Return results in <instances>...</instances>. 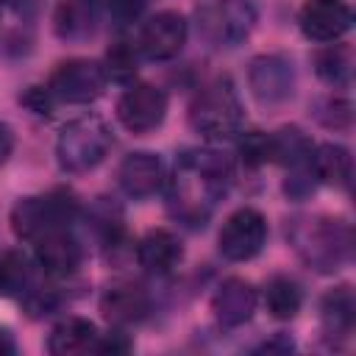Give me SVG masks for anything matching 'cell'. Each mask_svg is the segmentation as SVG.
<instances>
[{
	"label": "cell",
	"instance_id": "26",
	"mask_svg": "<svg viewBox=\"0 0 356 356\" xmlns=\"http://www.w3.org/2000/svg\"><path fill=\"white\" fill-rule=\"evenodd\" d=\"M264 303H267V312L275 320H292L303 306V292H300L295 278L273 275L264 286Z\"/></svg>",
	"mask_w": 356,
	"mask_h": 356
},
{
	"label": "cell",
	"instance_id": "16",
	"mask_svg": "<svg viewBox=\"0 0 356 356\" xmlns=\"http://www.w3.org/2000/svg\"><path fill=\"white\" fill-rule=\"evenodd\" d=\"M256 306H259V292L245 278H225L211 295V312L217 323L225 328L245 325L253 317Z\"/></svg>",
	"mask_w": 356,
	"mask_h": 356
},
{
	"label": "cell",
	"instance_id": "32",
	"mask_svg": "<svg viewBox=\"0 0 356 356\" xmlns=\"http://www.w3.org/2000/svg\"><path fill=\"white\" fill-rule=\"evenodd\" d=\"M95 11H106V14H111L120 25H125V22H134L136 17H139V11H142V6H145V0H86Z\"/></svg>",
	"mask_w": 356,
	"mask_h": 356
},
{
	"label": "cell",
	"instance_id": "2",
	"mask_svg": "<svg viewBox=\"0 0 356 356\" xmlns=\"http://www.w3.org/2000/svg\"><path fill=\"white\" fill-rule=\"evenodd\" d=\"M286 239L300 256V261L317 273H337L350 261L353 234L345 220L323 214L295 217L286 225Z\"/></svg>",
	"mask_w": 356,
	"mask_h": 356
},
{
	"label": "cell",
	"instance_id": "33",
	"mask_svg": "<svg viewBox=\"0 0 356 356\" xmlns=\"http://www.w3.org/2000/svg\"><path fill=\"white\" fill-rule=\"evenodd\" d=\"M19 103H22L28 111H33L36 117H50L53 108H56V97L50 95L47 86H28V89L19 95Z\"/></svg>",
	"mask_w": 356,
	"mask_h": 356
},
{
	"label": "cell",
	"instance_id": "30",
	"mask_svg": "<svg viewBox=\"0 0 356 356\" xmlns=\"http://www.w3.org/2000/svg\"><path fill=\"white\" fill-rule=\"evenodd\" d=\"M239 159L245 167H261L270 161V134L264 131H239Z\"/></svg>",
	"mask_w": 356,
	"mask_h": 356
},
{
	"label": "cell",
	"instance_id": "5",
	"mask_svg": "<svg viewBox=\"0 0 356 356\" xmlns=\"http://www.w3.org/2000/svg\"><path fill=\"white\" fill-rule=\"evenodd\" d=\"M111 142H114L111 128L100 117L95 114L78 117L67 122L58 134V142H56L58 167L64 172H89L106 159Z\"/></svg>",
	"mask_w": 356,
	"mask_h": 356
},
{
	"label": "cell",
	"instance_id": "29",
	"mask_svg": "<svg viewBox=\"0 0 356 356\" xmlns=\"http://www.w3.org/2000/svg\"><path fill=\"white\" fill-rule=\"evenodd\" d=\"M312 114L320 125H325L331 131H348L353 122V106H350V100H345L339 95H328V97L314 100Z\"/></svg>",
	"mask_w": 356,
	"mask_h": 356
},
{
	"label": "cell",
	"instance_id": "23",
	"mask_svg": "<svg viewBox=\"0 0 356 356\" xmlns=\"http://www.w3.org/2000/svg\"><path fill=\"white\" fill-rule=\"evenodd\" d=\"M312 139L298 128V125H284L275 134H270V161L295 170V167H306L312 159Z\"/></svg>",
	"mask_w": 356,
	"mask_h": 356
},
{
	"label": "cell",
	"instance_id": "14",
	"mask_svg": "<svg viewBox=\"0 0 356 356\" xmlns=\"http://www.w3.org/2000/svg\"><path fill=\"white\" fill-rule=\"evenodd\" d=\"M42 0H0V50L22 56L31 50Z\"/></svg>",
	"mask_w": 356,
	"mask_h": 356
},
{
	"label": "cell",
	"instance_id": "15",
	"mask_svg": "<svg viewBox=\"0 0 356 356\" xmlns=\"http://www.w3.org/2000/svg\"><path fill=\"white\" fill-rule=\"evenodd\" d=\"M164 181H167V175H164L161 159L147 150L128 153L117 167V184L134 200H145V197L156 195L164 186Z\"/></svg>",
	"mask_w": 356,
	"mask_h": 356
},
{
	"label": "cell",
	"instance_id": "11",
	"mask_svg": "<svg viewBox=\"0 0 356 356\" xmlns=\"http://www.w3.org/2000/svg\"><path fill=\"white\" fill-rule=\"evenodd\" d=\"M186 36H189V22L184 19V14L159 11L142 22L136 47H139V56L150 61H170L184 50Z\"/></svg>",
	"mask_w": 356,
	"mask_h": 356
},
{
	"label": "cell",
	"instance_id": "19",
	"mask_svg": "<svg viewBox=\"0 0 356 356\" xmlns=\"http://www.w3.org/2000/svg\"><path fill=\"white\" fill-rule=\"evenodd\" d=\"M97 325L86 317H67L61 320L47 339V350L53 356H75V353H89L97 345Z\"/></svg>",
	"mask_w": 356,
	"mask_h": 356
},
{
	"label": "cell",
	"instance_id": "27",
	"mask_svg": "<svg viewBox=\"0 0 356 356\" xmlns=\"http://www.w3.org/2000/svg\"><path fill=\"white\" fill-rule=\"evenodd\" d=\"M89 228L95 231V236L106 245V248H117L122 239V209L117 203H111L108 197H97V203H92L89 214Z\"/></svg>",
	"mask_w": 356,
	"mask_h": 356
},
{
	"label": "cell",
	"instance_id": "4",
	"mask_svg": "<svg viewBox=\"0 0 356 356\" xmlns=\"http://www.w3.org/2000/svg\"><path fill=\"white\" fill-rule=\"evenodd\" d=\"M81 214V206L70 189H53L47 195L19 197L11 209V231L33 242L36 236L53 231V228H70Z\"/></svg>",
	"mask_w": 356,
	"mask_h": 356
},
{
	"label": "cell",
	"instance_id": "22",
	"mask_svg": "<svg viewBox=\"0 0 356 356\" xmlns=\"http://www.w3.org/2000/svg\"><path fill=\"white\" fill-rule=\"evenodd\" d=\"M97 11L86 0H61L53 14L56 36L64 42H83L95 33Z\"/></svg>",
	"mask_w": 356,
	"mask_h": 356
},
{
	"label": "cell",
	"instance_id": "36",
	"mask_svg": "<svg viewBox=\"0 0 356 356\" xmlns=\"http://www.w3.org/2000/svg\"><path fill=\"white\" fill-rule=\"evenodd\" d=\"M292 348H295V342H292L286 334H281V331H278L270 342L261 345V350H267V353H270V350H292Z\"/></svg>",
	"mask_w": 356,
	"mask_h": 356
},
{
	"label": "cell",
	"instance_id": "25",
	"mask_svg": "<svg viewBox=\"0 0 356 356\" xmlns=\"http://www.w3.org/2000/svg\"><path fill=\"white\" fill-rule=\"evenodd\" d=\"M314 72L328 86H348L353 75V50L350 44H328L314 53Z\"/></svg>",
	"mask_w": 356,
	"mask_h": 356
},
{
	"label": "cell",
	"instance_id": "37",
	"mask_svg": "<svg viewBox=\"0 0 356 356\" xmlns=\"http://www.w3.org/2000/svg\"><path fill=\"white\" fill-rule=\"evenodd\" d=\"M17 353V342H14V334L8 328L0 325V356H11Z\"/></svg>",
	"mask_w": 356,
	"mask_h": 356
},
{
	"label": "cell",
	"instance_id": "21",
	"mask_svg": "<svg viewBox=\"0 0 356 356\" xmlns=\"http://www.w3.org/2000/svg\"><path fill=\"white\" fill-rule=\"evenodd\" d=\"M353 312H356V300L348 284L328 289L320 300V320H323V331L328 339H342L350 334L353 328Z\"/></svg>",
	"mask_w": 356,
	"mask_h": 356
},
{
	"label": "cell",
	"instance_id": "10",
	"mask_svg": "<svg viewBox=\"0 0 356 356\" xmlns=\"http://www.w3.org/2000/svg\"><path fill=\"white\" fill-rule=\"evenodd\" d=\"M167 117V95L153 83H131L117 100V120L125 131L142 136L156 131Z\"/></svg>",
	"mask_w": 356,
	"mask_h": 356
},
{
	"label": "cell",
	"instance_id": "34",
	"mask_svg": "<svg viewBox=\"0 0 356 356\" xmlns=\"http://www.w3.org/2000/svg\"><path fill=\"white\" fill-rule=\"evenodd\" d=\"M134 348V342H131V337L122 331V328H111V331H106V334H100L97 337V345H95V353H128Z\"/></svg>",
	"mask_w": 356,
	"mask_h": 356
},
{
	"label": "cell",
	"instance_id": "12",
	"mask_svg": "<svg viewBox=\"0 0 356 356\" xmlns=\"http://www.w3.org/2000/svg\"><path fill=\"white\" fill-rule=\"evenodd\" d=\"M300 33L312 42H337L353 25V11L345 0H306L298 14Z\"/></svg>",
	"mask_w": 356,
	"mask_h": 356
},
{
	"label": "cell",
	"instance_id": "13",
	"mask_svg": "<svg viewBox=\"0 0 356 356\" xmlns=\"http://www.w3.org/2000/svg\"><path fill=\"white\" fill-rule=\"evenodd\" d=\"M33 261L50 278H67L81 267L83 248L70 228H53L33 239Z\"/></svg>",
	"mask_w": 356,
	"mask_h": 356
},
{
	"label": "cell",
	"instance_id": "24",
	"mask_svg": "<svg viewBox=\"0 0 356 356\" xmlns=\"http://www.w3.org/2000/svg\"><path fill=\"white\" fill-rule=\"evenodd\" d=\"M36 284L33 278V261L22 250H3L0 253V295L3 298H22L31 286Z\"/></svg>",
	"mask_w": 356,
	"mask_h": 356
},
{
	"label": "cell",
	"instance_id": "35",
	"mask_svg": "<svg viewBox=\"0 0 356 356\" xmlns=\"http://www.w3.org/2000/svg\"><path fill=\"white\" fill-rule=\"evenodd\" d=\"M11 150H14V134H11V128L6 122H0V164L8 161Z\"/></svg>",
	"mask_w": 356,
	"mask_h": 356
},
{
	"label": "cell",
	"instance_id": "7",
	"mask_svg": "<svg viewBox=\"0 0 356 356\" xmlns=\"http://www.w3.org/2000/svg\"><path fill=\"white\" fill-rule=\"evenodd\" d=\"M106 83H108V78H106V70L100 61L70 58L53 70L47 89L56 97V103L86 106V103H95L106 92Z\"/></svg>",
	"mask_w": 356,
	"mask_h": 356
},
{
	"label": "cell",
	"instance_id": "20",
	"mask_svg": "<svg viewBox=\"0 0 356 356\" xmlns=\"http://www.w3.org/2000/svg\"><path fill=\"white\" fill-rule=\"evenodd\" d=\"M309 164H312V172H314L317 181H323L328 186H339V189L350 186L353 159H350V153L342 145H334V142L314 145Z\"/></svg>",
	"mask_w": 356,
	"mask_h": 356
},
{
	"label": "cell",
	"instance_id": "6",
	"mask_svg": "<svg viewBox=\"0 0 356 356\" xmlns=\"http://www.w3.org/2000/svg\"><path fill=\"white\" fill-rule=\"evenodd\" d=\"M197 36L209 44V47H236L242 44L250 31L256 28L259 11L253 6V0H211L206 6L197 8Z\"/></svg>",
	"mask_w": 356,
	"mask_h": 356
},
{
	"label": "cell",
	"instance_id": "17",
	"mask_svg": "<svg viewBox=\"0 0 356 356\" xmlns=\"http://www.w3.org/2000/svg\"><path fill=\"white\" fill-rule=\"evenodd\" d=\"M150 295L136 284H111L100 295V314L117 328L142 323L150 314Z\"/></svg>",
	"mask_w": 356,
	"mask_h": 356
},
{
	"label": "cell",
	"instance_id": "18",
	"mask_svg": "<svg viewBox=\"0 0 356 356\" xmlns=\"http://www.w3.org/2000/svg\"><path fill=\"white\" fill-rule=\"evenodd\" d=\"M184 259L181 239L167 228H150L136 242V261L150 275H167L172 273Z\"/></svg>",
	"mask_w": 356,
	"mask_h": 356
},
{
	"label": "cell",
	"instance_id": "9",
	"mask_svg": "<svg viewBox=\"0 0 356 356\" xmlns=\"http://www.w3.org/2000/svg\"><path fill=\"white\" fill-rule=\"evenodd\" d=\"M248 83L264 108H278L295 95V64L281 53H264L250 61Z\"/></svg>",
	"mask_w": 356,
	"mask_h": 356
},
{
	"label": "cell",
	"instance_id": "3",
	"mask_svg": "<svg viewBox=\"0 0 356 356\" xmlns=\"http://www.w3.org/2000/svg\"><path fill=\"white\" fill-rule=\"evenodd\" d=\"M242 120L245 111L228 75L206 83L189 106V125L206 139H234L242 131Z\"/></svg>",
	"mask_w": 356,
	"mask_h": 356
},
{
	"label": "cell",
	"instance_id": "1",
	"mask_svg": "<svg viewBox=\"0 0 356 356\" xmlns=\"http://www.w3.org/2000/svg\"><path fill=\"white\" fill-rule=\"evenodd\" d=\"M167 184V211L186 228H203L234 184V159L214 147L184 150Z\"/></svg>",
	"mask_w": 356,
	"mask_h": 356
},
{
	"label": "cell",
	"instance_id": "31",
	"mask_svg": "<svg viewBox=\"0 0 356 356\" xmlns=\"http://www.w3.org/2000/svg\"><path fill=\"white\" fill-rule=\"evenodd\" d=\"M19 303H22V309L28 312V317H44V314H50L56 306H58V295H56V289H47V286H42V284H33L22 298H19Z\"/></svg>",
	"mask_w": 356,
	"mask_h": 356
},
{
	"label": "cell",
	"instance_id": "28",
	"mask_svg": "<svg viewBox=\"0 0 356 356\" xmlns=\"http://www.w3.org/2000/svg\"><path fill=\"white\" fill-rule=\"evenodd\" d=\"M136 64H139V47L136 42H128V39H117L103 58L106 78L117 83H128L136 75Z\"/></svg>",
	"mask_w": 356,
	"mask_h": 356
},
{
	"label": "cell",
	"instance_id": "8",
	"mask_svg": "<svg viewBox=\"0 0 356 356\" xmlns=\"http://www.w3.org/2000/svg\"><path fill=\"white\" fill-rule=\"evenodd\" d=\"M267 242V220L259 209L242 206L231 211L217 234V250L228 261H250Z\"/></svg>",
	"mask_w": 356,
	"mask_h": 356
}]
</instances>
